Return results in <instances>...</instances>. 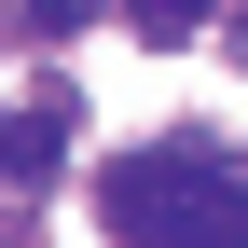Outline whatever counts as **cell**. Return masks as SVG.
I'll use <instances>...</instances> for the list:
<instances>
[{
    "label": "cell",
    "instance_id": "cell-2",
    "mask_svg": "<svg viewBox=\"0 0 248 248\" xmlns=\"http://www.w3.org/2000/svg\"><path fill=\"white\" fill-rule=\"evenodd\" d=\"M55 166H69V110L42 97V110H28V124H0V179H14V193H42Z\"/></svg>",
    "mask_w": 248,
    "mask_h": 248
},
{
    "label": "cell",
    "instance_id": "cell-4",
    "mask_svg": "<svg viewBox=\"0 0 248 248\" xmlns=\"http://www.w3.org/2000/svg\"><path fill=\"white\" fill-rule=\"evenodd\" d=\"M83 14H97V0H28V28H42V42H69Z\"/></svg>",
    "mask_w": 248,
    "mask_h": 248
},
{
    "label": "cell",
    "instance_id": "cell-5",
    "mask_svg": "<svg viewBox=\"0 0 248 248\" xmlns=\"http://www.w3.org/2000/svg\"><path fill=\"white\" fill-rule=\"evenodd\" d=\"M234 69H248V14H234Z\"/></svg>",
    "mask_w": 248,
    "mask_h": 248
},
{
    "label": "cell",
    "instance_id": "cell-1",
    "mask_svg": "<svg viewBox=\"0 0 248 248\" xmlns=\"http://www.w3.org/2000/svg\"><path fill=\"white\" fill-rule=\"evenodd\" d=\"M97 221L124 248H248V179L207 166V138H152L97 166Z\"/></svg>",
    "mask_w": 248,
    "mask_h": 248
},
{
    "label": "cell",
    "instance_id": "cell-3",
    "mask_svg": "<svg viewBox=\"0 0 248 248\" xmlns=\"http://www.w3.org/2000/svg\"><path fill=\"white\" fill-rule=\"evenodd\" d=\"M207 14H221V0H124L138 42H207Z\"/></svg>",
    "mask_w": 248,
    "mask_h": 248
}]
</instances>
